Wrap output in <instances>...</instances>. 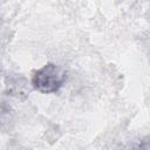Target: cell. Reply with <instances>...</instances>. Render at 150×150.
Wrapping results in <instances>:
<instances>
[{"label": "cell", "mask_w": 150, "mask_h": 150, "mask_svg": "<svg viewBox=\"0 0 150 150\" xmlns=\"http://www.w3.org/2000/svg\"><path fill=\"white\" fill-rule=\"evenodd\" d=\"M66 70L55 63H47L35 70L32 77V86L40 93L52 94L60 90L66 81Z\"/></svg>", "instance_id": "1"}]
</instances>
